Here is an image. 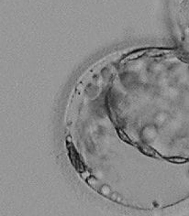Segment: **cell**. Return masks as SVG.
Wrapping results in <instances>:
<instances>
[{
  "mask_svg": "<svg viewBox=\"0 0 189 216\" xmlns=\"http://www.w3.org/2000/svg\"><path fill=\"white\" fill-rule=\"evenodd\" d=\"M138 148L143 153V154H146V155H149V156H152L153 158L156 157V152L152 149V147L147 146V145H144V144H139L138 145Z\"/></svg>",
  "mask_w": 189,
  "mask_h": 216,
  "instance_id": "cell-2",
  "label": "cell"
},
{
  "mask_svg": "<svg viewBox=\"0 0 189 216\" xmlns=\"http://www.w3.org/2000/svg\"><path fill=\"white\" fill-rule=\"evenodd\" d=\"M168 160L169 161L171 162H184L185 160L184 159H180V158H169V159H166Z\"/></svg>",
  "mask_w": 189,
  "mask_h": 216,
  "instance_id": "cell-4",
  "label": "cell"
},
{
  "mask_svg": "<svg viewBox=\"0 0 189 216\" xmlns=\"http://www.w3.org/2000/svg\"><path fill=\"white\" fill-rule=\"evenodd\" d=\"M68 148H69V155H70V159H71V162L73 164V166L77 169L83 171L84 170V166L82 163L79 154L76 152L75 148L74 147V146L72 144H68Z\"/></svg>",
  "mask_w": 189,
  "mask_h": 216,
  "instance_id": "cell-1",
  "label": "cell"
},
{
  "mask_svg": "<svg viewBox=\"0 0 189 216\" xmlns=\"http://www.w3.org/2000/svg\"><path fill=\"white\" fill-rule=\"evenodd\" d=\"M118 136H119L123 141H125L126 143H128V144H132V142L130 140V138L128 137V135H126L124 132H122L121 130H119V129L118 130Z\"/></svg>",
  "mask_w": 189,
  "mask_h": 216,
  "instance_id": "cell-3",
  "label": "cell"
}]
</instances>
